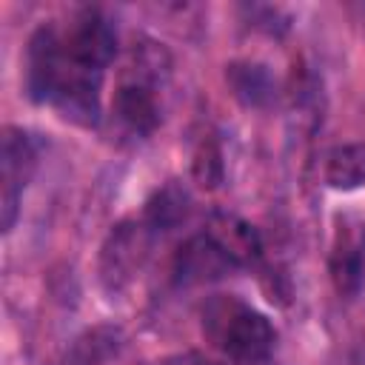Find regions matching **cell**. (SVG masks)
<instances>
[{
  "mask_svg": "<svg viewBox=\"0 0 365 365\" xmlns=\"http://www.w3.org/2000/svg\"><path fill=\"white\" fill-rule=\"evenodd\" d=\"M202 231L234 259L237 268H251L262 257V237H259V231L248 220H242L237 214L214 211Z\"/></svg>",
  "mask_w": 365,
  "mask_h": 365,
  "instance_id": "cell-8",
  "label": "cell"
},
{
  "mask_svg": "<svg viewBox=\"0 0 365 365\" xmlns=\"http://www.w3.org/2000/svg\"><path fill=\"white\" fill-rule=\"evenodd\" d=\"M359 294H365V279H362V291H359Z\"/></svg>",
  "mask_w": 365,
  "mask_h": 365,
  "instance_id": "cell-15",
  "label": "cell"
},
{
  "mask_svg": "<svg viewBox=\"0 0 365 365\" xmlns=\"http://www.w3.org/2000/svg\"><path fill=\"white\" fill-rule=\"evenodd\" d=\"M202 336L237 365H259L277 348V328L234 294H214L200 308Z\"/></svg>",
  "mask_w": 365,
  "mask_h": 365,
  "instance_id": "cell-2",
  "label": "cell"
},
{
  "mask_svg": "<svg viewBox=\"0 0 365 365\" xmlns=\"http://www.w3.org/2000/svg\"><path fill=\"white\" fill-rule=\"evenodd\" d=\"M151 237L154 234L145 228V222H134V220H125L111 228L100 254V279L108 291H120L131 282V277L140 271L148 254Z\"/></svg>",
  "mask_w": 365,
  "mask_h": 365,
  "instance_id": "cell-4",
  "label": "cell"
},
{
  "mask_svg": "<svg viewBox=\"0 0 365 365\" xmlns=\"http://www.w3.org/2000/svg\"><path fill=\"white\" fill-rule=\"evenodd\" d=\"M225 83L231 88V94L248 106V108H262L274 100V77L262 63H251V60H240L225 66Z\"/></svg>",
  "mask_w": 365,
  "mask_h": 365,
  "instance_id": "cell-10",
  "label": "cell"
},
{
  "mask_svg": "<svg viewBox=\"0 0 365 365\" xmlns=\"http://www.w3.org/2000/svg\"><path fill=\"white\" fill-rule=\"evenodd\" d=\"M191 174L202 188H217L222 182V151H220L214 137H202L200 140V145L194 151Z\"/></svg>",
  "mask_w": 365,
  "mask_h": 365,
  "instance_id": "cell-12",
  "label": "cell"
},
{
  "mask_svg": "<svg viewBox=\"0 0 365 365\" xmlns=\"http://www.w3.org/2000/svg\"><path fill=\"white\" fill-rule=\"evenodd\" d=\"M63 43L68 48V54L94 71L106 74V66L114 60L117 54V31L111 26V20L97 11V9H83L77 11L66 29H60Z\"/></svg>",
  "mask_w": 365,
  "mask_h": 365,
  "instance_id": "cell-5",
  "label": "cell"
},
{
  "mask_svg": "<svg viewBox=\"0 0 365 365\" xmlns=\"http://www.w3.org/2000/svg\"><path fill=\"white\" fill-rule=\"evenodd\" d=\"M234 271H240L234 265V259L205 231L188 237L177 248L174 265H171V274H174V282L177 285H205V282L225 279Z\"/></svg>",
  "mask_w": 365,
  "mask_h": 365,
  "instance_id": "cell-6",
  "label": "cell"
},
{
  "mask_svg": "<svg viewBox=\"0 0 365 365\" xmlns=\"http://www.w3.org/2000/svg\"><path fill=\"white\" fill-rule=\"evenodd\" d=\"M322 177L334 191H356L365 185V143H345L325 154Z\"/></svg>",
  "mask_w": 365,
  "mask_h": 365,
  "instance_id": "cell-11",
  "label": "cell"
},
{
  "mask_svg": "<svg viewBox=\"0 0 365 365\" xmlns=\"http://www.w3.org/2000/svg\"><path fill=\"white\" fill-rule=\"evenodd\" d=\"M188 211H191L188 188L182 182L171 180V182H165L163 188H157L148 197V202L143 208V222H145V228L151 234H165V231L177 228L180 222H185Z\"/></svg>",
  "mask_w": 365,
  "mask_h": 365,
  "instance_id": "cell-9",
  "label": "cell"
},
{
  "mask_svg": "<svg viewBox=\"0 0 365 365\" xmlns=\"http://www.w3.org/2000/svg\"><path fill=\"white\" fill-rule=\"evenodd\" d=\"M117 351V331L111 328H97V331H88L77 348H74V356L80 365H94L106 356H111Z\"/></svg>",
  "mask_w": 365,
  "mask_h": 365,
  "instance_id": "cell-13",
  "label": "cell"
},
{
  "mask_svg": "<svg viewBox=\"0 0 365 365\" xmlns=\"http://www.w3.org/2000/svg\"><path fill=\"white\" fill-rule=\"evenodd\" d=\"M43 143L37 134L20 128V125H6L3 128V145H0V182H3V231H11L17 211H20V197L23 188L29 185L37 157H40Z\"/></svg>",
  "mask_w": 365,
  "mask_h": 365,
  "instance_id": "cell-3",
  "label": "cell"
},
{
  "mask_svg": "<svg viewBox=\"0 0 365 365\" xmlns=\"http://www.w3.org/2000/svg\"><path fill=\"white\" fill-rule=\"evenodd\" d=\"M328 268L339 297H359L365 279V225L359 220L342 217L334 234Z\"/></svg>",
  "mask_w": 365,
  "mask_h": 365,
  "instance_id": "cell-7",
  "label": "cell"
},
{
  "mask_svg": "<svg viewBox=\"0 0 365 365\" xmlns=\"http://www.w3.org/2000/svg\"><path fill=\"white\" fill-rule=\"evenodd\" d=\"M163 365H220V362H214V359H205L202 354H180V356H171V359H165Z\"/></svg>",
  "mask_w": 365,
  "mask_h": 365,
  "instance_id": "cell-14",
  "label": "cell"
},
{
  "mask_svg": "<svg viewBox=\"0 0 365 365\" xmlns=\"http://www.w3.org/2000/svg\"><path fill=\"white\" fill-rule=\"evenodd\" d=\"M103 71L80 66L60 34V26L43 23L26 51V91L34 103L54 106L66 120L94 128L100 123Z\"/></svg>",
  "mask_w": 365,
  "mask_h": 365,
  "instance_id": "cell-1",
  "label": "cell"
}]
</instances>
